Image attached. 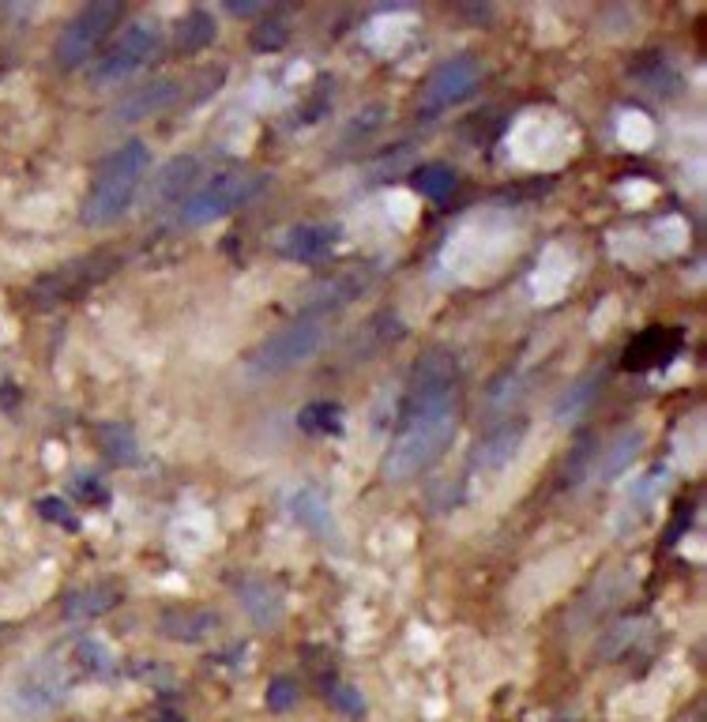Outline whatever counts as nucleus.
<instances>
[{
  "label": "nucleus",
  "mask_w": 707,
  "mask_h": 722,
  "mask_svg": "<svg viewBox=\"0 0 707 722\" xmlns=\"http://www.w3.org/2000/svg\"><path fill=\"white\" fill-rule=\"evenodd\" d=\"M455 425H460V406L396 417V436H391L385 463H380L385 482L403 486V482H414L426 471H433V463H441L448 444L455 441Z\"/></svg>",
  "instance_id": "f257e3e1"
},
{
  "label": "nucleus",
  "mask_w": 707,
  "mask_h": 722,
  "mask_svg": "<svg viewBox=\"0 0 707 722\" xmlns=\"http://www.w3.org/2000/svg\"><path fill=\"white\" fill-rule=\"evenodd\" d=\"M147 166H151V151L143 140H129V144H121L117 151H110L106 163L99 166V174L91 180L88 199H83V215H80L83 226L102 230V226L121 223L124 212H129L132 199L140 193Z\"/></svg>",
  "instance_id": "f03ea898"
},
{
  "label": "nucleus",
  "mask_w": 707,
  "mask_h": 722,
  "mask_svg": "<svg viewBox=\"0 0 707 722\" xmlns=\"http://www.w3.org/2000/svg\"><path fill=\"white\" fill-rule=\"evenodd\" d=\"M460 388H463L460 354H455L452 347H429L414 358V365H410L396 417L460 406Z\"/></svg>",
  "instance_id": "7ed1b4c3"
},
{
  "label": "nucleus",
  "mask_w": 707,
  "mask_h": 722,
  "mask_svg": "<svg viewBox=\"0 0 707 722\" xmlns=\"http://www.w3.org/2000/svg\"><path fill=\"white\" fill-rule=\"evenodd\" d=\"M328 343V328L320 320H294L279 331L260 339L245 358V373L256 380H271L283 373H294L305 361H312Z\"/></svg>",
  "instance_id": "20e7f679"
},
{
  "label": "nucleus",
  "mask_w": 707,
  "mask_h": 722,
  "mask_svg": "<svg viewBox=\"0 0 707 722\" xmlns=\"http://www.w3.org/2000/svg\"><path fill=\"white\" fill-rule=\"evenodd\" d=\"M124 19L121 0H88V4L75 12L69 23L61 27L53 42V61L61 72H75L83 64H91L102 53V42L117 31V23Z\"/></svg>",
  "instance_id": "39448f33"
},
{
  "label": "nucleus",
  "mask_w": 707,
  "mask_h": 722,
  "mask_svg": "<svg viewBox=\"0 0 707 722\" xmlns=\"http://www.w3.org/2000/svg\"><path fill=\"white\" fill-rule=\"evenodd\" d=\"M72 697V667L57 659H34L19 678L8 685V708L23 719L53 715Z\"/></svg>",
  "instance_id": "423d86ee"
},
{
  "label": "nucleus",
  "mask_w": 707,
  "mask_h": 722,
  "mask_svg": "<svg viewBox=\"0 0 707 722\" xmlns=\"http://www.w3.org/2000/svg\"><path fill=\"white\" fill-rule=\"evenodd\" d=\"M260 188V180L253 174H245V169H223V174H215L212 180H204V185L193 188V196L181 204L177 212V223L181 226H212L218 218H226L230 212L245 204V199H253V193Z\"/></svg>",
  "instance_id": "0eeeda50"
},
{
  "label": "nucleus",
  "mask_w": 707,
  "mask_h": 722,
  "mask_svg": "<svg viewBox=\"0 0 707 722\" xmlns=\"http://www.w3.org/2000/svg\"><path fill=\"white\" fill-rule=\"evenodd\" d=\"M121 256L117 252H91V256H80V260L64 264V268H57L50 275H42V279L31 287V301L38 309H53V306H69V301L83 298L94 282L110 279L113 271H117Z\"/></svg>",
  "instance_id": "6e6552de"
},
{
  "label": "nucleus",
  "mask_w": 707,
  "mask_h": 722,
  "mask_svg": "<svg viewBox=\"0 0 707 722\" xmlns=\"http://www.w3.org/2000/svg\"><path fill=\"white\" fill-rule=\"evenodd\" d=\"M478 83H482V61L474 53H452L426 75L422 91H418V117H437V113L460 106L478 91Z\"/></svg>",
  "instance_id": "1a4fd4ad"
},
{
  "label": "nucleus",
  "mask_w": 707,
  "mask_h": 722,
  "mask_svg": "<svg viewBox=\"0 0 707 722\" xmlns=\"http://www.w3.org/2000/svg\"><path fill=\"white\" fill-rule=\"evenodd\" d=\"M162 45V34L155 23H132L113 38V42L91 61V80L94 83H117L129 80L132 72H140L147 61H155Z\"/></svg>",
  "instance_id": "9d476101"
},
{
  "label": "nucleus",
  "mask_w": 707,
  "mask_h": 722,
  "mask_svg": "<svg viewBox=\"0 0 707 722\" xmlns=\"http://www.w3.org/2000/svg\"><path fill=\"white\" fill-rule=\"evenodd\" d=\"M372 287V271L369 268H342L336 275H324V279L309 282L301 293H298V320H328L331 312H342L350 301H358L361 293Z\"/></svg>",
  "instance_id": "9b49d317"
},
{
  "label": "nucleus",
  "mask_w": 707,
  "mask_h": 722,
  "mask_svg": "<svg viewBox=\"0 0 707 722\" xmlns=\"http://www.w3.org/2000/svg\"><path fill=\"white\" fill-rule=\"evenodd\" d=\"M403 336H407V320L396 309H377L347 336V343L339 350V361L347 358V365H366L377 354H385L388 347H396Z\"/></svg>",
  "instance_id": "f8f14e48"
},
{
  "label": "nucleus",
  "mask_w": 707,
  "mask_h": 722,
  "mask_svg": "<svg viewBox=\"0 0 707 722\" xmlns=\"http://www.w3.org/2000/svg\"><path fill=\"white\" fill-rule=\"evenodd\" d=\"M531 433V417L527 414H512V417H501L496 425H490L482 436H478L474 452H471V467L478 474H496L504 471L509 463L520 455L523 441Z\"/></svg>",
  "instance_id": "ddd939ff"
},
{
  "label": "nucleus",
  "mask_w": 707,
  "mask_h": 722,
  "mask_svg": "<svg viewBox=\"0 0 707 722\" xmlns=\"http://www.w3.org/2000/svg\"><path fill=\"white\" fill-rule=\"evenodd\" d=\"M342 223L331 218H312V223H294L290 230L279 234V256L294 264H320L339 249Z\"/></svg>",
  "instance_id": "4468645a"
},
{
  "label": "nucleus",
  "mask_w": 707,
  "mask_h": 722,
  "mask_svg": "<svg viewBox=\"0 0 707 722\" xmlns=\"http://www.w3.org/2000/svg\"><path fill=\"white\" fill-rule=\"evenodd\" d=\"M181 102V80L174 75H158V80H147L140 87H132L129 94H121L113 102V121L117 125H136V121L158 117L162 110L177 106Z\"/></svg>",
  "instance_id": "2eb2a0df"
},
{
  "label": "nucleus",
  "mask_w": 707,
  "mask_h": 722,
  "mask_svg": "<svg viewBox=\"0 0 707 722\" xmlns=\"http://www.w3.org/2000/svg\"><path fill=\"white\" fill-rule=\"evenodd\" d=\"M223 629V613L207 606H170L158 613V636L174 643H204Z\"/></svg>",
  "instance_id": "dca6fc26"
},
{
  "label": "nucleus",
  "mask_w": 707,
  "mask_h": 722,
  "mask_svg": "<svg viewBox=\"0 0 707 722\" xmlns=\"http://www.w3.org/2000/svg\"><path fill=\"white\" fill-rule=\"evenodd\" d=\"M682 331L677 328H647L644 336H636L633 343L625 347V354H621V365L628 369V373H647V369H658V365H670L677 358V350H682Z\"/></svg>",
  "instance_id": "f3484780"
},
{
  "label": "nucleus",
  "mask_w": 707,
  "mask_h": 722,
  "mask_svg": "<svg viewBox=\"0 0 707 722\" xmlns=\"http://www.w3.org/2000/svg\"><path fill=\"white\" fill-rule=\"evenodd\" d=\"M234 595L242 602V610L253 617V625L260 629H271V625L283 621V591L271 584V579L256 576V573H245V576H234Z\"/></svg>",
  "instance_id": "a211bd4d"
},
{
  "label": "nucleus",
  "mask_w": 707,
  "mask_h": 722,
  "mask_svg": "<svg viewBox=\"0 0 707 722\" xmlns=\"http://www.w3.org/2000/svg\"><path fill=\"white\" fill-rule=\"evenodd\" d=\"M199 180V158L193 155H177L158 169L155 185H151V207H181L193 196Z\"/></svg>",
  "instance_id": "6ab92c4d"
},
{
  "label": "nucleus",
  "mask_w": 707,
  "mask_h": 722,
  "mask_svg": "<svg viewBox=\"0 0 707 722\" xmlns=\"http://www.w3.org/2000/svg\"><path fill=\"white\" fill-rule=\"evenodd\" d=\"M286 508L298 524L317 538H331L336 535V516H331V505L328 497L317 489V486H298L286 497Z\"/></svg>",
  "instance_id": "aec40b11"
},
{
  "label": "nucleus",
  "mask_w": 707,
  "mask_h": 722,
  "mask_svg": "<svg viewBox=\"0 0 707 722\" xmlns=\"http://www.w3.org/2000/svg\"><path fill=\"white\" fill-rule=\"evenodd\" d=\"M117 602H121L117 584H88V587H75V591L64 598L61 613H64V621H94V617L117 610Z\"/></svg>",
  "instance_id": "412c9836"
},
{
  "label": "nucleus",
  "mask_w": 707,
  "mask_h": 722,
  "mask_svg": "<svg viewBox=\"0 0 707 722\" xmlns=\"http://www.w3.org/2000/svg\"><path fill=\"white\" fill-rule=\"evenodd\" d=\"M602 384H606V365H595L591 373H584L580 380H572L568 392H561V399L553 403V414H557V422H565V425L580 422L587 406L598 399Z\"/></svg>",
  "instance_id": "4be33fe9"
},
{
  "label": "nucleus",
  "mask_w": 707,
  "mask_h": 722,
  "mask_svg": "<svg viewBox=\"0 0 707 722\" xmlns=\"http://www.w3.org/2000/svg\"><path fill=\"white\" fill-rule=\"evenodd\" d=\"M215 38H218L215 16L207 12V8H193V12L181 16L177 27H174V53L177 56H196V53H204Z\"/></svg>",
  "instance_id": "5701e85b"
},
{
  "label": "nucleus",
  "mask_w": 707,
  "mask_h": 722,
  "mask_svg": "<svg viewBox=\"0 0 707 722\" xmlns=\"http://www.w3.org/2000/svg\"><path fill=\"white\" fill-rule=\"evenodd\" d=\"M99 444H102V452H106V460L113 463V467H136V463L143 460L140 436L132 433V425H124V422H102Z\"/></svg>",
  "instance_id": "b1692460"
},
{
  "label": "nucleus",
  "mask_w": 707,
  "mask_h": 722,
  "mask_svg": "<svg viewBox=\"0 0 707 722\" xmlns=\"http://www.w3.org/2000/svg\"><path fill=\"white\" fill-rule=\"evenodd\" d=\"M639 452H644V433H639V430H625L614 444H609L606 452H602L598 471H595V482H609V478H617V474L625 471L628 463H636V455H639Z\"/></svg>",
  "instance_id": "393cba45"
},
{
  "label": "nucleus",
  "mask_w": 707,
  "mask_h": 722,
  "mask_svg": "<svg viewBox=\"0 0 707 722\" xmlns=\"http://www.w3.org/2000/svg\"><path fill=\"white\" fill-rule=\"evenodd\" d=\"M410 185H414L426 199H433V204H444V199L460 188V174L448 163H426L410 174Z\"/></svg>",
  "instance_id": "a878e982"
},
{
  "label": "nucleus",
  "mask_w": 707,
  "mask_h": 722,
  "mask_svg": "<svg viewBox=\"0 0 707 722\" xmlns=\"http://www.w3.org/2000/svg\"><path fill=\"white\" fill-rule=\"evenodd\" d=\"M72 670L91 673V678H113L117 673V659H113V651L102 640L83 636V640L72 643Z\"/></svg>",
  "instance_id": "bb28decb"
},
{
  "label": "nucleus",
  "mask_w": 707,
  "mask_h": 722,
  "mask_svg": "<svg viewBox=\"0 0 707 722\" xmlns=\"http://www.w3.org/2000/svg\"><path fill=\"white\" fill-rule=\"evenodd\" d=\"M298 425H301V433H312V436H339L342 425H347V414H342V406L331 403V399H317V403L301 406Z\"/></svg>",
  "instance_id": "cd10ccee"
},
{
  "label": "nucleus",
  "mask_w": 707,
  "mask_h": 722,
  "mask_svg": "<svg viewBox=\"0 0 707 722\" xmlns=\"http://www.w3.org/2000/svg\"><path fill=\"white\" fill-rule=\"evenodd\" d=\"M286 42H290V27H286V19H275V16L260 19L253 27V34H248V45L256 53H279Z\"/></svg>",
  "instance_id": "c85d7f7f"
},
{
  "label": "nucleus",
  "mask_w": 707,
  "mask_h": 722,
  "mask_svg": "<svg viewBox=\"0 0 707 722\" xmlns=\"http://www.w3.org/2000/svg\"><path fill=\"white\" fill-rule=\"evenodd\" d=\"M639 629H644V621H639V617H633V621H621L617 629H609V636H602V643H598V659L602 662L621 659V654L628 651V643H636Z\"/></svg>",
  "instance_id": "c756f323"
},
{
  "label": "nucleus",
  "mask_w": 707,
  "mask_h": 722,
  "mask_svg": "<svg viewBox=\"0 0 707 722\" xmlns=\"http://www.w3.org/2000/svg\"><path fill=\"white\" fill-rule=\"evenodd\" d=\"M385 117H388L385 102H372V106H361V110L350 117V125H347V132H342L339 140H366V136H372V132H377L380 125H385Z\"/></svg>",
  "instance_id": "7c9ffc66"
},
{
  "label": "nucleus",
  "mask_w": 707,
  "mask_h": 722,
  "mask_svg": "<svg viewBox=\"0 0 707 722\" xmlns=\"http://www.w3.org/2000/svg\"><path fill=\"white\" fill-rule=\"evenodd\" d=\"M324 692H328V700L336 704V711H342L347 719H361V715H366V700H361V692L354 689V685H342V681H328V685H324Z\"/></svg>",
  "instance_id": "2f4dec72"
},
{
  "label": "nucleus",
  "mask_w": 707,
  "mask_h": 722,
  "mask_svg": "<svg viewBox=\"0 0 707 722\" xmlns=\"http://www.w3.org/2000/svg\"><path fill=\"white\" fill-rule=\"evenodd\" d=\"M298 681L294 678H275L271 685H267V708L275 711V715H283V711H294V704H298Z\"/></svg>",
  "instance_id": "473e14b6"
},
{
  "label": "nucleus",
  "mask_w": 707,
  "mask_h": 722,
  "mask_svg": "<svg viewBox=\"0 0 707 722\" xmlns=\"http://www.w3.org/2000/svg\"><path fill=\"white\" fill-rule=\"evenodd\" d=\"M38 512H42V519H50V524L64 527V530L80 527V519L72 516L69 501H61V497H42V501H38Z\"/></svg>",
  "instance_id": "72a5a7b5"
},
{
  "label": "nucleus",
  "mask_w": 707,
  "mask_h": 722,
  "mask_svg": "<svg viewBox=\"0 0 707 722\" xmlns=\"http://www.w3.org/2000/svg\"><path fill=\"white\" fill-rule=\"evenodd\" d=\"M72 493H75V501H83V505H110V489L102 486L99 478H75L72 482Z\"/></svg>",
  "instance_id": "f704fd0d"
},
{
  "label": "nucleus",
  "mask_w": 707,
  "mask_h": 722,
  "mask_svg": "<svg viewBox=\"0 0 707 722\" xmlns=\"http://www.w3.org/2000/svg\"><path fill=\"white\" fill-rule=\"evenodd\" d=\"M230 12L234 16H260L264 4H260V0H253V4H230Z\"/></svg>",
  "instance_id": "c9c22d12"
},
{
  "label": "nucleus",
  "mask_w": 707,
  "mask_h": 722,
  "mask_svg": "<svg viewBox=\"0 0 707 722\" xmlns=\"http://www.w3.org/2000/svg\"><path fill=\"white\" fill-rule=\"evenodd\" d=\"M155 722H185V719L174 715V711H162V715H155Z\"/></svg>",
  "instance_id": "e433bc0d"
}]
</instances>
